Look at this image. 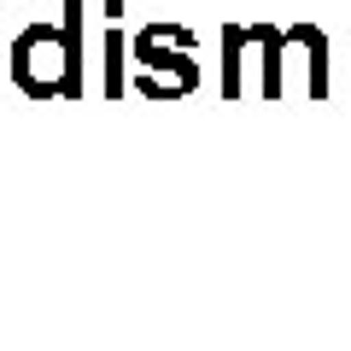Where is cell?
Returning <instances> with one entry per match:
<instances>
[{
  "label": "cell",
  "mask_w": 351,
  "mask_h": 351,
  "mask_svg": "<svg viewBox=\"0 0 351 351\" xmlns=\"http://www.w3.org/2000/svg\"><path fill=\"white\" fill-rule=\"evenodd\" d=\"M106 94H123V36H117V24H112V41H106Z\"/></svg>",
  "instance_id": "cell-4"
},
{
  "label": "cell",
  "mask_w": 351,
  "mask_h": 351,
  "mask_svg": "<svg viewBox=\"0 0 351 351\" xmlns=\"http://www.w3.org/2000/svg\"><path fill=\"white\" fill-rule=\"evenodd\" d=\"M252 47V29H223V94L234 100V94H246V82H240V59H246Z\"/></svg>",
  "instance_id": "cell-3"
},
{
  "label": "cell",
  "mask_w": 351,
  "mask_h": 351,
  "mask_svg": "<svg viewBox=\"0 0 351 351\" xmlns=\"http://www.w3.org/2000/svg\"><path fill=\"white\" fill-rule=\"evenodd\" d=\"M135 64L141 76V94L147 100H182L188 88H199V59H193V36L176 24H147L135 36Z\"/></svg>",
  "instance_id": "cell-2"
},
{
  "label": "cell",
  "mask_w": 351,
  "mask_h": 351,
  "mask_svg": "<svg viewBox=\"0 0 351 351\" xmlns=\"http://www.w3.org/2000/svg\"><path fill=\"white\" fill-rule=\"evenodd\" d=\"M12 82L29 100L82 94V6H64V24H29L12 41Z\"/></svg>",
  "instance_id": "cell-1"
}]
</instances>
